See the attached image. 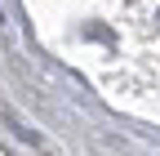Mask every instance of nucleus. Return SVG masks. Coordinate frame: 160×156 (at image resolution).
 <instances>
[{"instance_id":"obj_1","label":"nucleus","mask_w":160,"mask_h":156,"mask_svg":"<svg viewBox=\"0 0 160 156\" xmlns=\"http://www.w3.org/2000/svg\"><path fill=\"white\" fill-rule=\"evenodd\" d=\"M156 27H160V13H156Z\"/></svg>"}]
</instances>
